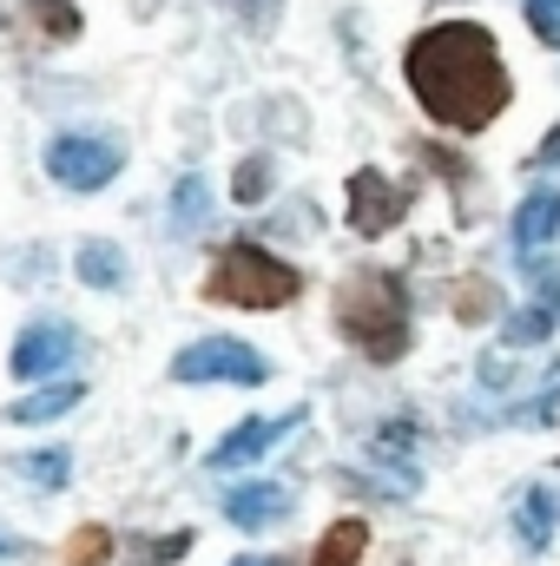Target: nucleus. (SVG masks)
<instances>
[{
  "mask_svg": "<svg viewBox=\"0 0 560 566\" xmlns=\"http://www.w3.org/2000/svg\"><path fill=\"white\" fill-rule=\"evenodd\" d=\"M363 541H370L363 521H336V527L323 534V547H317V566H356L363 560Z\"/></svg>",
  "mask_w": 560,
  "mask_h": 566,
  "instance_id": "nucleus-16",
  "label": "nucleus"
},
{
  "mask_svg": "<svg viewBox=\"0 0 560 566\" xmlns=\"http://www.w3.org/2000/svg\"><path fill=\"white\" fill-rule=\"evenodd\" d=\"M231 566H290V560H265V554H251V560H231Z\"/></svg>",
  "mask_w": 560,
  "mask_h": 566,
  "instance_id": "nucleus-24",
  "label": "nucleus"
},
{
  "mask_svg": "<svg viewBox=\"0 0 560 566\" xmlns=\"http://www.w3.org/2000/svg\"><path fill=\"white\" fill-rule=\"evenodd\" d=\"M403 211H409V191H396L383 171H356V178H350V231L383 238Z\"/></svg>",
  "mask_w": 560,
  "mask_h": 566,
  "instance_id": "nucleus-6",
  "label": "nucleus"
},
{
  "mask_svg": "<svg viewBox=\"0 0 560 566\" xmlns=\"http://www.w3.org/2000/svg\"><path fill=\"white\" fill-rule=\"evenodd\" d=\"M73 356H80V336H73L66 323H33V329H20V343H13V376H20V382H40V376L66 369Z\"/></svg>",
  "mask_w": 560,
  "mask_h": 566,
  "instance_id": "nucleus-7",
  "label": "nucleus"
},
{
  "mask_svg": "<svg viewBox=\"0 0 560 566\" xmlns=\"http://www.w3.org/2000/svg\"><path fill=\"white\" fill-rule=\"evenodd\" d=\"M521 13H528V27H535L548 46H560V0H521Z\"/></svg>",
  "mask_w": 560,
  "mask_h": 566,
  "instance_id": "nucleus-19",
  "label": "nucleus"
},
{
  "mask_svg": "<svg viewBox=\"0 0 560 566\" xmlns=\"http://www.w3.org/2000/svg\"><path fill=\"white\" fill-rule=\"evenodd\" d=\"M172 376L178 382H265L271 363L251 343H238V336H205V343L172 356Z\"/></svg>",
  "mask_w": 560,
  "mask_h": 566,
  "instance_id": "nucleus-5",
  "label": "nucleus"
},
{
  "mask_svg": "<svg viewBox=\"0 0 560 566\" xmlns=\"http://www.w3.org/2000/svg\"><path fill=\"white\" fill-rule=\"evenodd\" d=\"M0 560H13V541H0Z\"/></svg>",
  "mask_w": 560,
  "mask_h": 566,
  "instance_id": "nucleus-25",
  "label": "nucleus"
},
{
  "mask_svg": "<svg viewBox=\"0 0 560 566\" xmlns=\"http://www.w3.org/2000/svg\"><path fill=\"white\" fill-rule=\"evenodd\" d=\"M535 165H560V126H554V133H548V145L535 151Z\"/></svg>",
  "mask_w": 560,
  "mask_h": 566,
  "instance_id": "nucleus-23",
  "label": "nucleus"
},
{
  "mask_svg": "<svg viewBox=\"0 0 560 566\" xmlns=\"http://www.w3.org/2000/svg\"><path fill=\"white\" fill-rule=\"evenodd\" d=\"M191 547V534H165V541H145V566H165V560H178Z\"/></svg>",
  "mask_w": 560,
  "mask_h": 566,
  "instance_id": "nucleus-22",
  "label": "nucleus"
},
{
  "mask_svg": "<svg viewBox=\"0 0 560 566\" xmlns=\"http://www.w3.org/2000/svg\"><path fill=\"white\" fill-rule=\"evenodd\" d=\"M205 296L211 303H238V310H278V303L297 296V271L283 258H271V251H258V244H231L211 264Z\"/></svg>",
  "mask_w": 560,
  "mask_h": 566,
  "instance_id": "nucleus-3",
  "label": "nucleus"
},
{
  "mask_svg": "<svg viewBox=\"0 0 560 566\" xmlns=\"http://www.w3.org/2000/svg\"><path fill=\"white\" fill-rule=\"evenodd\" d=\"M548 323H554V310L541 303V310H521L515 323H508V343H541L548 336Z\"/></svg>",
  "mask_w": 560,
  "mask_h": 566,
  "instance_id": "nucleus-20",
  "label": "nucleus"
},
{
  "mask_svg": "<svg viewBox=\"0 0 560 566\" xmlns=\"http://www.w3.org/2000/svg\"><path fill=\"white\" fill-rule=\"evenodd\" d=\"M13 474H20V481H33V488H46V494H60V488H66V474H73V461H66V448H40V454H20V461H13Z\"/></svg>",
  "mask_w": 560,
  "mask_h": 566,
  "instance_id": "nucleus-15",
  "label": "nucleus"
},
{
  "mask_svg": "<svg viewBox=\"0 0 560 566\" xmlns=\"http://www.w3.org/2000/svg\"><path fill=\"white\" fill-rule=\"evenodd\" d=\"M120 165H126V145L106 133H60L46 145V171L66 191H106L120 178Z\"/></svg>",
  "mask_w": 560,
  "mask_h": 566,
  "instance_id": "nucleus-4",
  "label": "nucleus"
},
{
  "mask_svg": "<svg viewBox=\"0 0 560 566\" xmlns=\"http://www.w3.org/2000/svg\"><path fill=\"white\" fill-rule=\"evenodd\" d=\"M86 389L80 382H53V389H33V396H20L13 409H7V422H20V428H33V422H60L73 402H80Z\"/></svg>",
  "mask_w": 560,
  "mask_h": 566,
  "instance_id": "nucleus-11",
  "label": "nucleus"
},
{
  "mask_svg": "<svg viewBox=\"0 0 560 566\" xmlns=\"http://www.w3.org/2000/svg\"><path fill=\"white\" fill-rule=\"evenodd\" d=\"M283 514H290V488H278V481H245V488H231V494H225V521H231V527H245V534L278 527Z\"/></svg>",
  "mask_w": 560,
  "mask_h": 566,
  "instance_id": "nucleus-10",
  "label": "nucleus"
},
{
  "mask_svg": "<svg viewBox=\"0 0 560 566\" xmlns=\"http://www.w3.org/2000/svg\"><path fill=\"white\" fill-rule=\"evenodd\" d=\"M20 13H33V27H40L33 40L40 46H66L80 33V7L73 0H20Z\"/></svg>",
  "mask_w": 560,
  "mask_h": 566,
  "instance_id": "nucleus-13",
  "label": "nucleus"
},
{
  "mask_svg": "<svg viewBox=\"0 0 560 566\" xmlns=\"http://www.w3.org/2000/svg\"><path fill=\"white\" fill-rule=\"evenodd\" d=\"M265 191H271V158H245L238 178H231V198H238V205H258Z\"/></svg>",
  "mask_w": 560,
  "mask_h": 566,
  "instance_id": "nucleus-18",
  "label": "nucleus"
},
{
  "mask_svg": "<svg viewBox=\"0 0 560 566\" xmlns=\"http://www.w3.org/2000/svg\"><path fill=\"white\" fill-rule=\"evenodd\" d=\"M172 224H178V231H198V224H205V178H178V191H172Z\"/></svg>",
  "mask_w": 560,
  "mask_h": 566,
  "instance_id": "nucleus-17",
  "label": "nucleus"
},
{
  "mask_svg": "<svg viewBox=\"0 0 560 566\" xmlns=\"http://www.w3.org/2000/svg\"><path fill=\"white\" fill-rule=\"evenodd\" d=\"M554 238H560V191L554 185H535V191L521 198V211H515V258L528 264V258H541Z\"/></svg>",
  "mask_w": 560,
  "mask_h": 566,
  "instance_id": "nucleus-9",
  "label": "nucleus"
},
{
  "mask_svg": "<svg viewBox=\"0 0 560 566\" xmlns=\"http://www.w3.org/2000/svg\"><path fill=\"white\" fill-rule=\"evenodd\" d=\"M515 534H521L528 547H548V534H554V494H548V488H528V494H521Z\"/></svg>",
  "mask_w": 560,
  "mask_h": 566,
  "instance_id": "nucleus-14",
  "label": "nucleus"
},
{
  "mask_svg": "<svg viewBox=\"0 0 560 566\" xmlns=\"http://www.w3.org/2000/svg\"><path fill=\"white\" fill-rule=\"evenodd\" d=\"M336 323H343V336H350L363 356H376V363H396V356L409 349V296H403V283L390 277V271H356V277L343 283Z\"/></svg>",
  "mask_w": 560,
  "mask_h": 566,
  "instance_id": "nucleus-2",
  "label": "nucleus"
},
{
  "mask_svg": "<svg viewBox=\"0 0 560 566\" xmlns=\"http://www.w3.org/2000/svg\"><path fill=\"white\" fill-rule=\"evenodd\" d=\"M303 422V409H290V416H251V422H238L218 448H211V468L225 474V468H251V461H265L271 448H278L290 428Z\"/></svg>",
  "mask_w": 560,
  "mask_h": 566,
  "instance_id": "nucleus-8",
  "label": "nucleus"
},
{
  "mask_svg": "<svg viewBox=\"0 0 560 566\" xmlns=\"http://www.w3.org/2000/svg\"><path fill=\"white\" fill-rule=\"evenodd\" d=\"M100 560H106V527L73 534V566H100Z\"/></svg>",
  "mask_w": 560,
  "mask_h": 566,
  "instance_id": "nucleus-21",
  "label": "nucleus"
},
{
  "mask_svg": "<svg viewBox=\"0 0 560 566\" xmlns=\"http://www.w3.org/2000/svg\"><path fill=\"white\" fill-rule=\"evenodd\" d=\"M73 271H80V283H93V290H120L126 283V251L106 244V238H93V244H80Z\"/></svg>",
  "mask_w": 560,
  "mask_h": 566,
  "instance_id": "nucleus-12",
  "label": "nucleus"
},
{
  "mask_svg": "<svg viewBox=\"0 0 560 566\" xmlns=\"http://www.w3.org/2000/svg\"><path fill=\"white\" fill-rule=\"evenodd\" d=\"M409 86H416L422 113L455 126V133H481L488 119H501L508 106V66L495 53V33L475 20H448L409 40Z\"/></svg>",
  "mask_w": 560,
  "mask_h": 566,
  "instance_id": "nucleus-1",
  "label": "nucleus"
}]
</instances>
